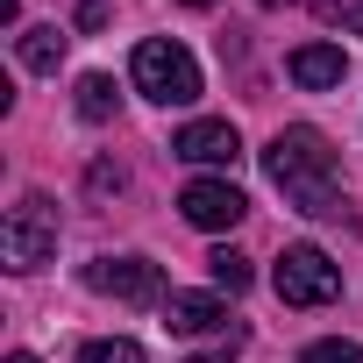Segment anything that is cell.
<instances>
[{
    "instance_id": "cell-1",
    "label": "cell",
    "mask_w": 363,
    "mask_h": 363,
    "mask_svg": "<svg viewBox=\"0 0 363 363\" xmlns=\"http://www.w3.org/2000/svg\"><path fill=\"white\" fill-rule=\"evenodd\" d=\"M264 171L299 214H320V221L342 214V157L328 150L320 128H278L264 150Z\"/></svg>"
},
{
    "instance_id": "cell-2",
    "label": "cell",
    "mask_w": 363,
    "mask_h": 363,
    "mask_svg": "<svg viewBox=\"0 0 363 363\" xmlns=\"http://www.w3.org/2000/svg\"><path fill=\"white\" fill-rule=\"evenodd\" d=\"M128 79H135V93H150L157 107H186V100H200V65H193V50H186V43H171V36L135 43Z\"/></svg>"
},
{
    "instance_id": "cell-3",
    "label": "cell",
    "mask_w": 363,
    "mask_h": 363,
    "mask_svg": "<svg viewBox=\"0 0 363 363\" xmlns=\"http://www.w3.org/2000/svg\"><path fill=\"white\" fill-rule=\"evenodd\" d=\"M0 257H8V271H43L57 257V200L50 193H22L8 207V221H0Z\"/></svg>"
},
{
    "instance_id": "cell-4",
    "label": "cell",
    "mask_w": 363,
    "mask_h": 363,
    "mask_svg": "<svg viewBox=\"0 0 363 363\" xmlns=\"http://www.w3.org/2000/svg\"><path fill=\"white\" fill-rule=\"evenodd\" d=\"M271 285H278L285 306H328V299H342V271H335V257L313 250V242H292V250L278 257Z\"/></svg>"
},
{
    "instance_id": "cell-5",
    "label": "cell",
    "mask_w": 363,
    "mask_h": 363,
    "mask_svg": "<svg viewBox=\"0 0 363 363\" xmlns=\"http://www.w3.org/2000/svg\"><path fill=\"white\" fill-rule=\"evenodd\" d=\"M86 285L107 292V299H128V306H164L171 299L164 264H150V257H100V264H86Z\"/></svg>"
},
{
    "instance_id": "cell-6",
    "label": "cell",
    "mask_w": 363,
    "mask_h": 363,
    "mask_svg": "<svg viewBox=\"0 0 363 363\" xmlns=\"http://www.w3.org/2000/svg\"><path fill=\"white\" fill-rule=\"evenodd\" d=\"M178 214H186L193 228H207V235H221V228H235L250 214V200L228 186V178H193V186L178 193Z\"/></svg>"
},
{
    "instance_id": "cell-7",
    "label": "cell",
    "mask_w": 363,
    "mask_h": 363,
    "mask_svg": "<svg viewBox=\"0 0 363 363\" xmlns=\"http://www.w3.org/2000/svg\"><path fill=\"white\" fill-rule=\"evenodd\" d=\"M164 328H171V335H242L214 292H171V299H164Z\"/></svg>"
},
{
    "instance_id": "cell-8",
    "label": "cell",
    "mask_w": 363,
    "mask_h": 363,
    "mask_svg": "<svg viewBox=\"0 0 363 363\" xmlns=\"http://www.w3.org/2000/svg\"><path fill=\"white\" fill-rule=\"evenodd\" d=\"M171 157H186V164H235L242 157V135L228 121H193V128L171 135Z\"/></svg>"
},
{
    "instance_id": "cell-9",
    "label": "cell",
    "mask_w": 363,
    "mask_h": 363,
    "mask_svg": "<svg viewBox=\"0 0 363 363\" xmlns=\"http://www.w3.org/2000/svg\"><path fill=\"white\" fill-rule=\"evenodd\" d=\"M285 72H292V86H306V93H328V86H342V72H349V57H342L335 43H299Z\"/></svg>"
},
{
    "instance_id": "cell-10",
    "label": "cell",
    "mask_w": 363,
    "mask_h": 363,
    "mask_svg": "<svg viewBox=\"0 0 363 363\" xmlns=\"http://www.w3.org/2000/svg\"><path fill=\"white\" fill-rule=\"evenodd\" d=\"M15 50H22L29 72H57V65H65V29H57V22H36V29H22Z\"/></svg>"
},
{
    "instance_id": "cell-11",
    "label": "cell",
    "mask_w": 363,
    "mask_h": 363,
    "mask_svg": "<svg viewBox=\"0 0 363 363\" xmlns=\"http://www.w3.org/2000/svg\"><path fill=\"white\" fill-rule=\"evenodd\" d=\"M79 114H86V121H107V114H114V79H107V72H86V79H79Z\"/></svg>"
},
{
    "instance_id": "cell-12",
    "label": "cell",
    "mask_w": 363,
    "mask_h": 363,
    "mask_svg": "<svg viewBox=\"0 0 363 363\" xmlns=\"http://www.w3.org/2000/svg\"><path fill=\"white\" fill-rule=\"evenodd\" d=\"M207 271H214V285H228V292H242V285H250V257H242V250H228V242L207 257Z\"/></svg>"
},
{
    "instance_id": "cell-13",
    "label": "cell",
    "mask_w": 363,
    "mask_h": 363,
    "mask_svg": "<svg viewBox=\"0 0 363 363\" xmlns=\"http://www.w3.org/2000/svg\"><path fill=\"white\" fill-rule=\"evenodd\" d=\"M79 363H150V356H143L135 342H86Z\"/></svg>"
},
{
    "instance_id": "cell-14",
    "label": "cell",
    "mask_w": 363,
    "mask_h": 363,
    "mask_svg": "<svg viewBox=\"0 0 363 363\" xmlns=\"http://www.w3.org/2000/svg\"><path fill=\"white\" fill-rule=\"evenodd\" d=\"M299 363H363V349L356 342H306Z\"/></svg>"
},
{
    "instance_id": "cell-15",
    "label": "cell",
    "mask_w": 363,
    "mask_h": 363,
    "mask_svg": "<svg viewBox=\"0 0 363 363\" xmlns=\"http://www.w3.org/2000/svg\"><path fill=\"white\" fill-rule=\"evenodd\" d=\"M320 15H328V22H342V29H356V36H363V0H356V8H335V0H328V8H320Z\"/></svg>"
},
{
    "instance_id": "cell-16",
    "label": "cell",
    "mask_w": 363,
    "mask_h": 363,
    "mask_svg": "<svg viewBox=\"0 0 363 363\" xmlns=\"http://www.w3.org/2000/svg\"><path fill=\"white\" fill-rule=\"evenodd\" d=\"M107 22V0H79V29H100Z\"/></svg>"
},
{
    "instance_id": "cell-17",
    "label": "cell",
    "mask_w": 363,
    "mask_h": 363,
    "mask_svg": "<svg viewBox=\"0 0 363 363\" xmlns=\"http://www.w3.org/2000/svg\"><path fill=\"white\" fill-rule=\"evenodd\" d=\"M8 363H36V356H29V349H15V356H8Z\"/></svg>"
},
{
    "instance_id": "cell-18",
    "label": "cell",
    "mask_w": 363,
    "mask_h": 363,
    "mask_svg": "<svg viewBox=\"0 0 363 363\" xmlns=\"http://www.w3.org/2000/svg\"><path fill=\"white\" fill-rule=\"evenodd\" d=\"M193 363H221V356H193Z\"/></svg>"
},
{
    "instance_id": "cell-19",
    "label": "cell",
    "mask_w": 363,
    "mask_h": 363,
    "mask_svg": "<svg viewBox=\"0 0 363 363\" xmlns=\"http://www.w3.org/2000/svg\"><path fill=\"white\" fill-rule=\"evenodd\" d=\"M186 8H207V0H186Z\"/></svg>"
},
{
    "instance_id": "cell-20",
    "label": "cell",
    "mask_w": 363,
    "mask_h": 363,
    "mask_svg": "<svg viewBox=\"0 0 363 363\" xmlns=\"http://www.w3.org/2000/svg\"><path fill=\"white\" fill-rule=\"evenodd\" d=\"M264 8H278V0H264Z\"/></svg>"
}]
</instances>
